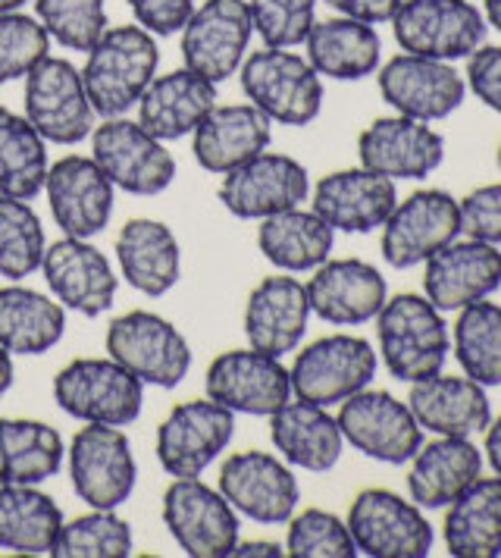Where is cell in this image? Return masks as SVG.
<instances>
[{
	"label": "cell",
	"mask_w": 501,
	"mask_h": 558,
	"mask_svg": "<svg viewBox=\"0 0 501 558\" xmlns=\"http://www.w3.org/2000/svg\"><path fill=\"white\" fill-rule=\"evenodd\" d=\"M160 51L148 28L113 26L98 38L82 66L88 101L100 117H123L142 101L150 78L157 76Z\"/></svg>",
	"instance_id": "6da1fadb"
},
{
	"label": "cell",
	"mask_w": 501,
	"mask_h": 558,
	"mask_svg": "<svg viewBox=\"0 0 501 558\" xmlns=\"http://www.w3.org/2000/svg\"><path fill=\"white\" fill-rule=\"evenodd\" d=\"M379 352L389 374L401 383H417L439 374L451 352V336L439 307L426 295L401 292L386 299L376 314Z\"/></svg>",
	"instance_id": "7a4b0ae2"
},
{
	"label": "cell",
	"mask_w": 501,
	"mask_h": 558,
	"mask_svg": "<svg viewBox=\"0 0 501 558\" xmlns=\"http://www.w3.org/2000/svg\"><path fill=\"white\" fill-rule=\"evenodd\" d=\"M242 92L270 123L307 126L320 117L323 82L307 57L289 48H264L242 60Z\"/></svg>",
	"instance_id": "3957f363"
},
{
	"label": "cell",
	"mask_w": 501,
	"mask_h": 558,
	"mask_svg": "<svg viewBox=\"0 0 501 558\" xmlns=\"http://www.w3.org/2000/svg\"><path fill=\"white\" fill-rule=\"evenodd\" d=\"M53 402L75 421L129 427L142 417L145 383L113 357H75L53 377Z\"/></svg>",
	"instance_id": "277c9868"
},
{
	"label": "cell",
	"mask_w": 501,
	"mask_h": 558,
	"mask_svg": "<svg viewBox=\"0 0 501 558\" xmlns=\"http://www.w3.org/2000/svg\"><path fill=\"white\" fill-rule=\"evenodd\" d=\"M107 355L142 383L173 389L192 371V345L154 311H129L107 327Z\"/></svg>",
	"instance_id": "5b68a950"
},
{
	"label": "cell",
	"mask_w": 501,
	"mask_h": 558,
	"mask_svg": "<svg viewBox=\"0 0 501 558\" xmlns=\"http://www.w3.org/2000/svg\"><path fill=\"white\" fill-rule=\"evenodd\" d=\"M486 16L471 0H401L392 32L404 53L429 60H467L486 41Z\"/></svg>",
	"instance_id": "8992f818"
},
{
	"label": "cell",
	"mask_w": 501,
	"mask_h": 558,
	"mask_svg": "<svg viewBox=\"0 0 501 558\" xmlns=\"http://www.w3.org/2000/svg\"><path fill=\"white\" fill-rule=\"evenodd\" d=\"M91 157L113 189H123L129 195H160L175 177V160L167 151V142L150 135L138 120L125 117H107L95 126Z\"/></svg>",
	"instance_id": "52a82bcc"
},
{
	"label": "cell",
	"mask_w": 501,
	"mask_h": 558,
	"mask_svg": "<svg viewBox=\"0 0 501 558\" xmlns=\"http://www.w3.org/2000/svg\"><path fill=\"white\" fill-rule=\"evenodd\" d=\"M163 524L192 558H225L239 543V511L200 477H175L163 493Z\"/></svg>",
	"instance_id": "ba28073f"
},
{
	"label": "cell",
	"mask_w": 501,
	"mask_h": 558,
	"mask_svg": "<svg viewBox=\"0 0 501 558\" xmlns=\"http://www.w3.org/2000/svg\"><path fill=\"white\" fill-rule=\"evenodd\" d=\"M292 396L310 405H342L376 377L374 345L361 336L335 332L301 349L292 371Z\"/></svg>",
	"instance_id": "9c48e42d"
},
{
	"label": "cell",
	"mask_w": 501,
	"mask_h": 558,
	"mask_svg": "<svg viewBox=\"0 0 501 558\" xmlns=\"http://www.w3.org/2000/svg\"><path fill=\"white\" fill-rule=\"evenodd\" d=\"M25 120L53 145H78L91 135L95 107L88 101L82 70L66 57H45L25 76Z\"/></svg>",
	"instance_id": "30bf717a"
},
{
	"label": "cell",
	"mask_w": 501,
	"mask_h": 558,
	"mask_svg": "<svg viewBox=\"0 0 501 558\" xmlns=\"http://www.w3.org/2000/svg\"><path fill=\"white\" fill-rule=\"evenodd\" d=\"M335 421L345 442L382 464H407L424 446V427L414 411L386 389H361L349 396Z\"/></svg>",
	"instance_id": "8fae6325"
},
{
	"label": "cell",
	"mask_w": 501,
	"mask_h": 558,
	"mask_svg": "<svg viewBox=\"0 0 501 558\" xmlns=\"http://www.w3.org/2000/svg\"><path fill=\"white\" fill-rule=\"evenodd\" d=\"M349 531L357 553L370 558H426L432 549V524L417 502L392 489H364L349 508Z\"/></svg>",
	"instance_id": "7c38bea8"
},
{
	"label": "cell",
	"mask_w": 501,
	"mask_h": 558,
	"mask_svg": "<svg viewBox=\"0 0 501 558\" xmlns=\"http://www.w3.org/2000/svg\"><path fill=\"white\" fill-rule=\"evenodd\" d=\"M70 481L88 508L123 506L138 481L129 436L110 424H85L70 442Z\"/></svg>",
	"instance_id": "4fadbf2b"
},
{
	"label": "cell",
	"mask_w": 501,
	"mask_h": 558,
	"mask_svg": "<svg viewBox=\"0 0 501 558\" xmlns=\"http://www.w3.org/2000/svg\"><path fill=\"white\" fill-rule=\"evenodd\" d=\"M250 35L248 0H204L182 26V60L192 73L220 85L239 73Z\"/></svg>",
	"instance_id": "5bb4252c"
},
{
	"label": "cell",
	"mask_w": 501,
	"mask_h": 558,
	"mask_svg": "<svg viewBox=\"0 0 501 558\" xmlns=\"http://www.w3.org/2000/svg\"><path fill=\"white\" fill-rule=\"evenodd\" d=\"M235 433V414L213 399L175 405L157 427V461L170 477H200Z\"/></svg>",
	"instance_id": "9a60e30c"
},
{
	"label": "cell",
	"mask_w": 501,
	"mask_h": 558,
	"mask_svg": "<svg viewBox=\"0 0 501 558\" xmlns=\"http://www.w3.org/2000/svg\"><path fill=\"white\" fill-rule=\"evenodd\" d=\"M461 235L457 202L442 189H424L395 204L382 223L379 248L389 267L411 270Z\"/></svg>",
	"instance_id": "2e32d148"
},
{
	"label": "cell",
	"mask_w": 501,
	"mask_h": 558,
	"mask_svg": "<svg viewBox=\"0 0 501 558\" xmlns=\"http://www.w3.org/2000/svg\"><path fill=\"white\" fill-rule=\"evenodd\" d=\"M204 389L207 399L232 414L270 417L292 399V377L279 357L257 349H232L210 361Z\"/></svg>",
	"instance_id": "e0dca14e"
},
{
	"label": "cell",
	"mask_w": 501,
	"mask_h": 558,
	"mask_svg": "<svg viewBox=\"0 0 501 558\" xmlns=\"http://www.w3.org/2000/svg\"><path fill=\"white\" fill-rule=\"evenodd\" d=\"M379 95L401 117L436 123L464 104L467 82L445 60L399 53L379 70Z\"/></svg>",
	"instance_id": "ac0fdd59"
},
{
	"label": "cell",
	"mask_w": 501,
	"mask_h": 558,
	"mask_svg": "<svg viewBox=\"0 0 501 558\" xmlns=\"http://www.w3.org/2000/svg\"><path fill=\"white\" fill-rule=\"evenodd\" d=\"M220 493L242 518L257 524H285L301 502V489L289 461L270 452H235L220 468Z\"/></svg>",
	"instance_id": "d6986e66"
},
{
	"label": "cell",
	"mask_w": 501,
	"mask_h": 558,
	"mask_svg": "<svg viewBox=\"0 0 501 558\" xmlns=\"http://www.w3.org/2000/svg\"><path fill=\"white\" fill-rule=\"evenodd\" d=\"M310 192V177L289 154L260 151L223 173L220 202L239 220H264L298 207Z\"/></svg>",
	"instance_id": "ffe728a7"
},
{
	"label": "cell",
	"mask_w": 501,
	"mask_h": 558,
	"mask_svg": "<svg viewBox=\"0 0 501 558\" xmlns=\"http://www.w3.org/2000/svg\"><path fill=\"white\" fill-rule=\"evenodd\" d=\"M424 292L442 314L461 311L501 289L499 245L479 239H454L424 260Z\"/></svg>",
	"instance_id": "44dd1931"
},
{
	"label": "cell",
	"mask_w": 501,
	"mask_h": 558,
	"mask_svg": "<svg viewBox=\"0 0 501 558\" xmlns=\"http://www.w3.org/2000/svg\"><path fill=\"white\" fill-rule=\"evenodd\" d=\"M361 167L389 179H426L445 160V138L411 117H379L357 138Z\"/></svg>",
	"instance_id": "7402d4cb"
},
{
	"label": "cell",
	"mask_w": 501,
	"mask_h": 558,
	"mask_svg": "<svg viewBox=\"0 0 501 558\" xmlns=\"http://www.w3.org/2000/svg\"><path fill=\"white\" fill-rule=\"evenodd\" d=\"M45 192L57 227L63 235L91 239L110 223L113 214V182L103 177L95 157L70 154L48 167Z\"/></svg>",
	"instance_id": "603a6c76"
},
{
	"label": "cell",
	"mask_w": 501,
	"mask_h": 558,
	"mask_svg": "<svg viewBox=\"0 0 501 558\" xmlns=\"http://www.w3.org/2000/svg\"><path fill=\"white\" fill-rule=\"evenodd\" d=\"M304 289L310 314L335 327H361L367 320H376V314L389 299L386 277L374 264L357 257L323 260Z\"/></svg>",
	"instance_id": "cb8c5ba5"
},
{
	"label": "cell",
	"mask_w": 501,
	"mask_h": 558,
	"mask_svg": "<svg viewBox=\"0 0 501 558\" xmlns=\"http://www.w3.org/2000/svg\"><path fill=\"white\" fill-rule=\"evenodd\" d=\"M41 270L48 279L57 302L85 317H98L113 307L120 279L107 254L95 248L88 239L63 235L60 242L48 245L41 257Z\"/></svg>",
	"instance_id": "d4e9b609"
},
{
	"label": "cell",
	"mask_w": 501,
	"mask_h": 558,
	"mask_svg": "<svg viewBox=\"0 0 501 558\" xmlns=\"http://www.w3.org/2000/svg\"><path fill=\"white\" fill-rule=\"evenodd\" d=\"M310 204H314L310 210L323 217L335 232L364 235L382 229V223L389 220V214L399 204V189L395 179L379 177L367 167H351L320 179Z\"/></svg>",
	"instance_id": "484cf974"
},
{
	"label": "cell",
	"mask_w": 501,
	"mask_h": 558,
	"mask_svg": "<svg viewBox=\"0 0 501 558\" xmlns=\"http://www.w3.org/2000/svg\"><path fill=\"white\" fill-rule=\"evenodd\" d=\"M310 302L295 277H267L250 289L245 302V336L250 349L282 357L295 352L307 332Z\"/></svg>",
	"instance_id": "4316f807"
},
{
	"label": "cell",
	"mask_w": 501,
	"mask_h": 558,
	"mask_svg": "<svg viewBox=\"0 0 501 558\" xmlns=\"http://www.w3.org/2000/svg\"><path fill=\"white\" fill-rule=\"evenodd\" d=\"M270 117L254 104H213L192 132V151L207 173L223 177L270 148Z\"/></svg>",
	"instance_id": "83f0119b"
},
{
	"label": "cell",
	"mask_w": 501,
	"mask_h": 558,
	"mask_svg": "<svg viewBox=\"0 0 501 558\" xmlns=\"http://www.w3.org/2000/svg\"><path fill=\"white\" fill-rule=\"evenodd\" d=\"M407 408L414 411L417 424L436 436H476L492 421L486 386L471 377H449L442 371L411 383Z\"/></svg>",
	"instance_id": "f1b7e54d"
},
{
	"label": "cell",
	"mask_w": 501,
	"mask_h": 558,
	"mask_svg": "<svg viewBox=\"0 0 501 558\" xmlns=\"http://www.w3.org/2000/svg\"><path fill=\"white\" fill-rule=\"evenodd\" d=\"M482 474V452L471 436H439L424 442L407 471L411 502L420 508H445Z\"/></svg>",
	"instance_id": "f546056e"
},
{
	"label": "cell",
	"mask_w": 501,
	"mask_h": 558,
	"mask_svg": "<svg viewBox=\"0 0 501 558\" xmlns=\"http://www.w3.org/2000/svg\"><path fill=\"white\" fill-rule=\"evenodd\" d=\"M217 104V85L188 66L167 76H154L138 101V123L160 142H179L192 135Z\"/></svg>",
	"instance_id": "4dcf8cb0"
},
{
	"label": "cell",
	"mask_w": 501,
	"mask_h": 558,
	"mask_svg": "<svg viewBox=\"0 0 501 558\" xmlns=\"http://www.w3.org/2000/svg\"><path fill=\"white\" fill-rule=\"evenodd\" d=\"M270 439L292 468L314 474L332 471L345 449L339 421L323 405H310L301 399H289L270 414Z\"/></svg>",
	"instance_id": "1f68e13d"
},
{
	"label": "cell",
	"mask_w": 501,
	"mask_h": 558,
	"mask_svg": "<svg viewBox=\"0 0 501 558\" xmlns=\"http://www.w3.org/2000/svg\"><path fill=\"white\" fill-rule=\"evenodd\" d=\"M117 260L125 282L150 299L167 295L179 282L182 270V254L173 229L150 217H135L120 229Z\"/></svg>",
	"instance_id": "d6a6232c"
},
{
	"label": "cell",
	"mask_w": 501,
	"mask_h": 558,
	"mask_svg": "<svg viewBox=\"0 0 501 558\" xmlns=\"http://www.w3.org/2000/svg\"><path fill=\"white\" fill-rule=\"evenodd\" d=\"M307 63L320 76L339 78V82H357L374 76L382 60V41L370 23L351 20V16H332L314 23L307 38Z\"/></svg>",
	"instance_id": "836d02e7"
},
{
	"label": "cell",
	"mask_w": 501,
	"mask_h": 558,
	"mask_svg": "<svg viewBox=\"0 0 501 558\" xmlns=\"http://www.w3.org/2000/svg\"><path fill=\"white\" fill-rule=\"evenodd\" d=\"M445 511V546L454 558L501 556V477H476Z\"/></svg>",
	"instance_id": "e575fe53"
},
{
	"label": "cell",
	"mask_w": 501,
	"mask_h": 558,
	"mask_svg": "<svg viewBox=\"0 0 501 558\" xmlns=\"http://www.w3.org/2000/svg\"><path fill=\"white\" fill-rule=\"evenodd\" d=\"M332 245H335V229L314 210H301V207L264 217L257 227V248L273 267L289 274L317 270L323 260H329Z\"/></svg>",
	"instance_id": "d590c367"
},
{
	"label": "cell",
	"mask_w": 501,
	"mask_h": 558,
	"mask_svg": "<svg viewBox=\"0 0 501 558\" xmlns=\"http://www.w3.org/2000/svg\"><path fill=\"white\" fill-rule=\"evenodd\" d=\"M66 332V307L48 295L7 286L0 289V345L10 355H45Z\"/></svg>",
	"instance_id": "8d00e7d4"
},
{
	"label": "cell",
	"mask_w": 501,
	"mask_h": 558,
	"mask_svg": "<svg viewBox=\"0 0 501 558\" xmlns=\"http://www.w3.org/2000/svg\"><path fill=\"white\" fill-rule=\"evenodd\" d=\"M63 436L45 421L0 417V483L38 486L63 468Z\"/></svg>",
	"instance_id": "74e56055"
},
{
	"label": "cell",
	"mask_w": 501,
	"mask_h": 558,
	"mask_svg": "<svg viewBox=\"0 0 501 558\" xmlns=\"http://www.w3.org/2000/svg\"><path fill=\"white\" fill-rule=\"evenodd\" d=\"M63 527V511L35 486L0 483V549L20 556H50Z\"/></svg>",
	"instance_id": "f35d334b"
},
{
	"label": "cell",
	"mask_w": 501,
	"mask_h": 558,
	"mask_svg": "<svg viewBox=\"0 0 501 558\" xmlns=\"http://www.w3.org/2000/svg\"><path fill=\"white\" fill-rule=\"evenodd\" d=\"M48 179V142L25 117L0 107V195L35 198Z\"/></svg>",
	"instance_id": "ab89813d"
},
{
	"label": "cell",
	"mask_w": 501,
	"mask_h": 558,
	"mask_svg": "<svg viewBox=\"0 0 501 558\" xmlns=\"http://www.w3.org/2000/svg\"><path fill=\"white\" fill-rule=\"evenodd\" d=\"M454 357L479 386H501V305L479 299L454 320Z\"/></svg>",
	"instance_id": "60d3db41"
},
{
	"label": "cell",
	"mask_w": 501,
	"mask_h": 558,
	"mask_svg": "<svg viewBox=\"0 0 501 558\" xmlns=\"http://www.w3.org/2000/svg\"><path fill=\"white\" fill-rule=\"evenodd\" d=\"M50 556L57 558H125L132 556V527L117 508H91L63 527L53 539Z\"/></svg>",
	"instance_id": "b9f144b4"
},
{
	"label": "cell",
	"mask_w": 501,
	"mask_h": 558,
	"mask_svg": "<svg viewBox=\"0 0 501 558\" xmlns=\"http://www.w3.org/2000/svg\"><path fill=\"white\" fill-rule=\"evenodd\" d=\"M48 239L41 217L25 198L0 195V277L25 279L41 267Z\"/></svg>",
	"instance_id": "7bdbcfd3"
},
{
	"label": "cell",
	"mask_w": 501,
	"mask_h": 558,
	"mask_svg": "<svg viewBox=\"0 0 501 558\" xmlns=\"http://www.w3.org/2000/svg\"><path fill=\"white\" fill-rule=\"evenodd\" d=\"M38 23L66 51H91L107 32L103 0H35Z\"/></svg>",
	"instance_id": "ee69618b"
},
{
	"label": "cell",
	"mask_w": 501,
	"mask_h": 558,
	"mask_svg": "<svg viewBox=\"0 0 501 558\" xmlns=\"http://www.w3.org/2000/svg\"><path fill=\"white\" fill-rule=\"evenodd\" d=\"M285 533V556L295 558H354L357 546L351 539L349 524L323 508H304L292 514Z\"/></svg>",
	"instance_id": "f6af8a7d"
},
{
	"label": "cell",
	"mask_w": 501,
	"mask_h": 558,
	"mask_svg": "<svg viewBox=\"0 0 501 558\" xmlns=\"http://www.w3.org/2000/svg\"><path fill=\"white\" fill-rule=\"evenodd\" d=\"M48 51L50 35L38 20L20 10L0 16V85L28 76V70L45 60Z\"/></svg>",
	"instance_id": "bcb514c9"
},
{
	"label": "cell",
	"mask_w": 501,
	"mask_h": 558,
	"mask_svg": "<svg viewBox=\"0 0 501 558\" xmlns=\"http://www.w3.org/2000/svg\"><path fill=\"white\" fill-rule=\"evenodd\" d=\"M254 32L267 48L304 45L310 26L317 23V0H248Z\"/></svg>",
	"instance_id": "7dc6e473"
},
{
	"label": "cell",
	"mask_w": 501,
	"mask_h": 558,
	"mask_svg": "<svg viewBox=\"0 0 501 558\" xmlns=\"http://www.w3.org/2000/svg\"><path fill=\"white\" fill-rule=\"evenodd\" d=\"M461 232L489 245H501V182L479 185L457 202Z\"/></svg>",
	"instance_id": "c3c4849f"
},
{
	"label": "cell",
	"mask_w": 501,
	"mask_h": 558,
	"mask_svg": "<svg viewBox=\"0 0 501 558\" xmlns=\"http://www.w3.org/2000/svg\"><path fill=\"white\" fill-rule=\"evenodd\" d=\"M467 85L476 101L501 117V45H479L467 57Z\"/></svg>",
	"instance_id": "681fc988"
},
{
	"label": "cell",
	"mask_w": 501,
	"mask_h": 558,
	"mask_svg": "<svg viewBox=\"0 0 501 558\" xmlns=\"http://www.w3.org/2000/svg\"><path fill=\"white\" fill-rule=\"evenodd\" d=\"M138 26L150 35H173L182 32L188 16L195 13V0H129Z\"/></svg>",
	"instance_id": "f907efd6"
},
{
	"label": "cell",
	"mask_w": 501,
	"mask_h": 558,
	"mask_svg": "<svg viewBox=\"0 0 501 558\" xmlns=\"http://www.w3.org/2000/svg\"><path fill=\"white\" fill-rule=\"evenodd\" d=\"M339 16H351V20H361V23H392L395 10L401 7V0H326Z\"/></svg>",
	"instance_id": "816d5d0a"
},
{
	"label": "cell",
	"mask_w": 501,
	"mask_h": 558,
	"mask_svg": "<svg viewBox=\"0 0 501 558\" xmlns=\"http://www.w3.org/2000/svg\"><path fill=\"white\" fill-rule=\"evenodd\" d=\"M482 433H486V458H489L496 477H501V417L489 421V427Z\"/></svg>",
	"instance_id": "f5cc1de1"
},
{
	"label": "cell",
	"mask_w": 501,
	"mask_h": 558,
	"mask_svg": "<svg viewBox=\"0 0 501 558\" xmlns=\"http://www.w3.org/2000/svg\"><path fill=\"white\" fill-rule=\"evenodd\" d=\"M232 556H270V558H276V556H285V553H282V546H279V543H264V539H260V543H235Z\"/></svg>",
	"instance_id": "db71d44e"
},
{
	"label": "cell",
	"mask_w": 501,
	"mask_h": 558,
	"mask_svg": "<svg viewBox=\"0 0 501 558\" xmlns=\"http://www.w3.org/2000/svg\"><path fill=\"white\" fill-rule=\"evenodd\" d=\"M13 380H16V374H13V357H10V352L0 345V396L10 392Z\"/></svg>",
	"instance_id": "11a10c76"
},
{
	"label": "cell",
	"mask_w": 501,
	"mask_h": 558,
	"mask_svg": "<svg viewBox=\"0 0 501 558\" xmlns=\"http://www.w3.org/2000/svg\"><path fill=\"white\" fill-rule=\"evenodd\" d=\"M482 3H486V13H482L486 23L501 32V0H482Z\"/></svg>",
	"instance_id": "9f6ffc18"
},
{
	"label": "cell",
	"mask_w": 501,
	"mask_h": 558,
	"mask_svg": "<svg viewBox=\"0 0 501 558\" xmlns=\"http://www.w3.org/2000/svg\"><path fill=\"white\" fill-rule=\"evenodd\" d=\"M23 3H28V0H0V16H3V13H16V10H23Z\"/></svg>",
	"instance_id": "6f0895ef"
},
{
	"label": "cell",
	"mask_w": 501,
	"mask_h": 558,
	"mask_svg": "<svg viewBox=\"0 0 501 558\" xmlns=\"http://www.w3.org/2000/svg\"><path fill=\"white\" fill-rule=\"evenodd\" d=\"M499 170H501V145H499Z\"/></svg>",
	"instance_id": "680465c9"
}]
</instances>
